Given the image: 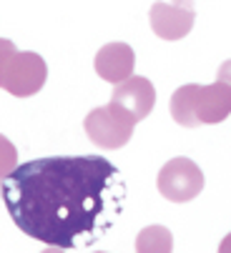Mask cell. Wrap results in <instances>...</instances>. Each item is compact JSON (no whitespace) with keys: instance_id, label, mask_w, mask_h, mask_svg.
Here are the masks:
<instances>
[{"instance_id":"8fae6325","label":"cell","mask_w":231,"mask_h":253,"mask_svg":"<svg viewBox=\"0 0 231 253\" xmlns=\"http://www.w3.org/2000/svg\"><path fill=\"white\" fill-rule=\"evenodd\" d=\"M15 43L8 41V38H0V81H3V73H5V68L10 65L13 55H15Z\"/></svg>"},{"instance_id":"9a60e30c","label":"cell","mask_w":231,"mask_h":253,"mask_svg":"<svg viewBox=\"0 0 231 253\" xmlns=\"http://www.w3.org/2000/svg\"><path fill=\"white\" fill-rule=\"evenodd\" d=\"M0 196H3V183H0Z\"/></svg>"},{"instance_id":"9c48e42d","label":"cell","mask_w":231,"mask_h":253,"mask_svg":"<svg viewBox=\"0 0 231 253\" xmlns=\"http://www.w3.org/2000/svg\"><path fill=\"white\" fill-rule=\"evenodd\" d=\"M136 253H173V236L164 226H146L136 236Z\"/></svg>"},{"instance_id":"277c9868","label":"cell","mask_w":231,"mask_h":253,"mask_svg":"<svg viewBox=\"0 0 231 253\" xmlns=\"http://www.w3.org/2000/svg\"><path fill=\"white\" fill-rule=\"evenodd\" d=\"M204 191V173L191 158H171L159 170V193L171 203H188Z\"/></svg>"},{"instance_id":"3957f363","label":"cell","mask_w":231,"mask_h":253,"mask_svg":"<svg viewBox=\"0 0 231 253\" xmlns=\"http://www.w3.org/2000/svg\"><path fill=\"white\" fill-rule=\"evenodd\" d=\"M133 126L136 123L111 103L101 105V108H93L83 121V128H86L91 143L98 146V148H106V151L123 148L133 135Z\"/></svg>"},{"instance_id":"2e32d148","label":"cell","mask_w":231,"mask_h":253,"mask_svg":"<svg viewBox=\"0 0 231 253\" xmlns=\"http://www.w3.org/2000/svg\"><path fill=\"white\" fill-rule=\"evenodd\" d=\"M96 253H106V251H96Z\"/></svg>"},{"instance_id":"30bf717a","label":"cell","mask_w":231,"mask_h":253,"mask_svg":"<svg viewBox=\"0 0 231 253\" xmlns=\"http://www.w3.org/2000/svg\"><path fill=\"white\" fill-rule=\"evenodd\" d=\"M18 168V151L13 143L0 133V180H5Z\"/></svg>"},{"instance_id":"5bb4252c","label":"cell","mask_w":231,"mask_h":253,"mask_svg":"<svg viewBox=\"0 0 231 253\" xmlns=\"http://www.w3.org/2000/svg\"><path fill=\"white\" fill-rule=\"evenodd\" d=\"M41 253H65L63 248H53V246H48L46 251H41Z\"/></svg>"},{"instance_id":"7c38bea8","label":"cell","mask_w":231,"mask_h":253,"mask_svg":"<svg viewBox=\"0 0 231 253\" xmlns=\"http://www.w3.org/2000/svg\"><path fill=\"white\" fill-rule=\"evenodd\" d=\"M219 81L231 88V60H224V63H221V68H219Z\"/></svg>"},{"instance_id":"52a82bcc","label":"cell","mask_w":231,"mask_h":253,"mask_svg":"<svg viewBox=\"0 0 231 253\" xmlns=\"http://www.w3.org/2000/svg\"><path fill=\"white\" fill-rule=\"evenodd\" d=\"M111 105H116L133 123H138L153 111V105H156V88H153V83L148 78H141V76L133 78L131 76L128 81H123L121 85L113 88Z\"/></svg>"},{"instance_id":"6da1fadb","label":"cell","mask_w":231,"mask_h":253,"mask_svg":"<svg viewBox=\"0 0 231 253\" xmlns=\"http://www.w3.org/2000/svg\"><path fill=\"white\" fill-rule=\"evenodd\" d=\"M15 228L53 248L101 241L118 221L126 180L103 156H51L18 166L3 180Z\"/></svg>"},{"instance_id":"ba28073f","label":"cell","mask_w":231,"mask_h":253,"mask_svg":"<svg viewBox=\"0 0 231 253\" xmlns=\"http://www.w3.org/2000/svg\"><path fill=\"white\" fill-rule=\"evenodd\" d=\"M133 63H136V55H133V48L128 43H108L96 53L93 68L106 83L121 85L123 81L131 78Z\"/></svg>"},{"instance_id":"4fadbf2b","label":"cell","mask_w":231,"mask_h":253,"mask_svg":"<svg viewBox=\"0 0 231 253\" xmlns=\"http://www.w3.org/2000/svg\"><path fill=\"white\" fill-rule=\"evenodd\" d=\"M219 253H231V233L221 241V246H219Z\"/></svg>"},{"instance_id":"5b68a950","label":"cell","mask_w":231,"mask_h":253,"mask_svg":"<svg viewBox=\"0 0 231 253\" xmlns=\"http://www.w3.org/2000/svg\"><path fill=\"white\" fill-rule=\"evenodd\" d=\"M46 78H48L46 60L38 53L18 50L13 55L10 65L5 68L3 81H0V88L8 90L15 98H28V95H35L46 85Z\"/></svg>"},{"instance_id":"7a4b0ae2","label":"cell","mask_w":231,"mask_h":253,"mask_svg":"<svg viewBox=\"0 0 231 253\" xmlns=\"http://www.w3.org/2000/svg\"><path fill=\"white\" fill-rule=\"evenodd\" d=\"M231 116V88L221 81L211 85L188 83L171 95V118L183 128L221 123Z\"/></svg>"},{"instance_id":"8992f818","label":"cell","mask_w":231,"mask_h":253,"mask_svg":"<svg viewBox=\"0 0 231 253\" xmlns=\"http://www.w3.org/2000/svg\"><path fill=\"white\" fill-rule=\"evenodd\" d=\"M151 30L164 41H181L196 20L194 0H156L148 10Z\"/></svg>"}]
</instances>
